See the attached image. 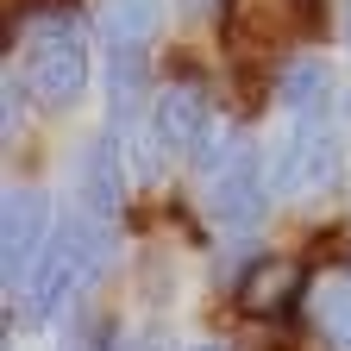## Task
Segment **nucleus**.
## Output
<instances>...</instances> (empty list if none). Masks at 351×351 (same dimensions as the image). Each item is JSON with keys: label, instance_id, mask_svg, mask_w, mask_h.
I'll use <instances>...</instances> for the list:
<instances>
[{"label": "nucleus", "instance_id": "f257e3e1", "mask_svg": "<svg viewBox=\"0 0 351 351\" xmlns=\"http://www.w3.org/2000/svg\"><path fill=\"white\" fill-rule=\"evenodd\" d=\"M107 219L95 213H69L51 226V239H44L38 263H32V276H25V320H57L63 307L95 282V270L107 263Z\"/></svg>", "mask_w": 351, "mask_h": 351}, {"label": "nucleus", "instance_id": "f03ea898", "mask_svg": "<svg viewBox=\"0 0 351 351\" xmlns=\"http://www.w3.org/2000/svg\"><path fill=\"white\" fill-rule=\"evenodd\" d=\"M32 95L44 107H75L88 95V38H82V19L75 13H44L25 38V69Z\"/></svg>", "mask_w": 351, "mask_h": 351}, {"label": "nucleus", "instance_id": "7ed1b4c3", "mask_svg": "<svg viewBox=\"0 0 351 351\" xmlns=\"http://www.w3.org/2000/svg\"><path fill=\"white\" fill-rule=\"evenodd\" d=\"M270 189H276V169L257 145H239L213 176H201V213L213 219L219 232H251L263 207H270Z\"/></svg>", "mask_w": 351, "mask_h": 351}, {"label": "nucleus", "instance_id": "20e7f679", "mask_svg": "<svg viewBox=\"0 0 351 351\" xmlns=\"http://www.w3.org/2000/svg\"><path fill=\"white\" fill-rule=\"evenodd\" d=\"M282 195H326L339 182V132L326 119H289V138L270 151Z\"/></svg>", "mask_w": 351, "mask_h": 351}, {"label": "nucleus", "instance_id": "39448f33", "mask_svg": "<svg viewBox=\"0 0 351 351\" xmlns=\"http://www.w3.org/2000/svg\"><path fill=\"white\" fill-rule=\"evenodd\" d=\"M51 201H44V189H7V213H0V263H7V282L25 289L32 263L44 251V239H51Z\"/></svg>", "mask_w": 351, "mask_h": 351}, {"label": "nucleus", "instance_id": "423d86ee", "mask_svg": "<svg viewBox=\"0 0 351 351\" xmlns=\"http://www.w3.org/2000/svg\"><path fill=\"white\" fill-rule=\"evenodd\" d=\"M207 88L201 82H169L157 88V101H151V145L163 157H182L207 138Z\"/></svg>", "mask_w": 351, "mask_h": 351}, {"label": "nucleus", "instance_id": "0eeeda50", "mask_svg": "<svg viewBox=\"0 0 351 351\" xmlns=\"http://www.w3.org/2000/svg\"><path fill=\"white\" fill-rule=\"evenodd\" d=\"M276 101L289 119H326L339 107V75L326 57H295L282 75H276Z\"/></svg>", "mask_w": 351, "mask_h": 351}, {"label": "nucleus", "instance_id": "6e6552de", "mask_svg": "<svg viewBox=\"0 0 351 351\" xmlns=\"http://www.w3.org/2000/svg\"><path fill=\"white\" fill-rule=\"evenodd\" d=\"M75 189H82V213H95V219H113V213H119L125 169H119V138H113V132L88 138L82 169H75Z\"/></svg>", "mask_w": 351, "mask_h": 351}, {"label": "nucleus", "instance_id": "1a4fd4ad", "mask_svg": "<svg viewBox=\"0 0 351 351\" xmlns=\"http://www.w3.org/2000/svg\"><path fill=\"white\" fill-rule=\"evenodd\" d=\"M307 7H314V0H239L232 7V38L245 51H276L282 38L301 32Z\"/></svg>", "mask_w": 351, "mask_h": 351}, {"label": "nucleus", "instance_id": "9d476101", "mask_svg": "<svg viewBox=\"0 0 351 351\" xmlns=\"http://www.w3.org/2000/svg\"><path fill=\"white\" fill-rule=\"evenodd\" d=\"M163 25L157 0H101L95 7V32L107 51H151V38Z\"/></svg>", "mask_w": 351, "mask_h": 351}, {"label": "nucleus", "instance_id": "9b49d317", "mask_svg": "<svg viewBox=\"0 0 351 351\" xmlns=\"http://www.w3.org/2000/svg\"><path fill=\"white\" fill-rule=\"evenodd\" d=\"M320 332L339 351H351V289H326L320 295Z\"/></svg>", "mask_w": 351, "mask_h": 351}, {"label": "nucleus", "instance_id": "f8f14e48", "mask_svg": "<svg viewBox=\"0 0 351 351\" xmlns=\"http://www.w3.org/2000/svg\"><path fill=\"white\" fill-rule=\"evenodd\" d=\"M213 7V0H182V13H207Z\"/></svg>", "mask_w": 351, "mask_h": 351}, {"label": "nucleus", "instance_id": "ddd939ff", "mask_svg": "<svg viewBox=\"0 0 351 351\" xmlns=\"http://www.w3.org/2000/svg\"><path fill=\"white\" fill-rule=\"evenodd\" d=\"M189 351H226V345H219V339H207V345H189Z\"/></svg>", "mask_w": 351, "mask_h": 351}, {"label": "nucleus", "instance_id": "4468645a", "mask_svg": "<svg viewBox=\"0 0 351 351\" xmlns=\"http://www.w3.org/2000/svg\"><path fill=\"white\" fill-rule=\"evenodd\" d=\"M345 44H351V0H345Z\"/></svg>", "mask_w": 351, "mask_h": 351}]
</instances>
